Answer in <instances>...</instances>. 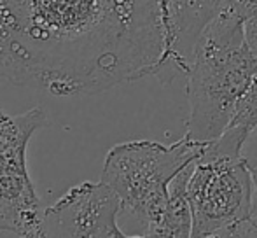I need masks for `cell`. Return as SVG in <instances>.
Returning <instances> with one entry per match:
<instances>
[{"label":"cell","instance_id":"cell-4","mask_svg":"<svg viewBox=\"0 0 257 238\" xmlns=\"http://www.w3.org/2000/svg\"><path fill=\"white\" fill-rule=\"evenodd\" d=\"M205 146L186 137L168 146L132 140L107 153L100 182L119 198L121 212L137 221L140 236L158 226L168 205L172 180L203 153Z\"/></svg>","mask_w":257,"mask_h":238},{"label":"cell","instance_id":"cell-11","mask_svg":"<svg viewBox=\"0 0 257 238\" xmlns=\"http://www.w3.org/2000/svg\"><path fill=\"white\" fill-rule=\"evenodd\" d=\"M245 27V41H247L250 51L254 53V56L257 58V9L252 11L243 21Z\"/></svg>","mask_w":257,"mask_h":238},{"label":"cell","instance_id":"cell-6","mask_svg":"<svg viewBox=\"0 0 257 238\" xmlns=\"http://www.w3.org/2000/svg\"><path fill=\"white\" fill-rule=\"evenodd\" d=\"M119 198L103 182L72 186L44 210L46 238H126L117 224Z\"/></svg>","mask_w":257,"mask_h":238},{"label":"cell","instance_id":"cell-10","mask_svg":"<svg viewBox=\"0 0 257 238\" xmlns=\"http://www.w3.org/2000/svg\"><path fill=\"white\" fill-rule=\"evenodd\" d=\"M243 158L248 161L252 168V174H254L255 180V207H254V224L257 226V130L254 133H250V137L247 139L243 146Z\"/></svg>","mask_w":257,"mask_h":238},{"label":"cell","instance_id":"cell-5","mask_svg":"<svg viewBox=\"0 0 257 238\" xmlns=\"http://www.w3.org/2000/svg\"><path fill=\"white\" fill-rule=\"evenodd\" d=\"M48 125L41 107L11 116L0 107V231L46 238L44 210L27 165L28 142Z\"/></svg>","mask_w":257,"mask_h":238},{"label":"cell","instance_id":"cell-1","mask_svg":"<svg viewBox=\"0 0 257 238\" xmlns=\"http://www.w3.org/2000/svg\"><path fill=\"white\" fill-rule=\"evenodd\" d=\"M159 0H0V77L56 96L158 77Z\"/></svg>","mask_w":257,"mask_h":238},{"label":"cell","instance_id":"cell-2","mask_svg":"<svg viewBox=\"0 0 257 238\" xmlns=\"http://www.w3.org/2000/svg\"><path fill=\"white\" fill-rule=\"evenodd\" d=\"M255 74L257 58L245 41L243 18L226 0L198 41L186 74L189 117L184 137L198 144L219 139Z\"/></svg>","mask_w":257,"mask_h":238},{"label":"cell","instance_id":"cell-3","mask_svg":"<svg viewBox=\"0 0 257 238\" xmlns=\"http://www.w3.org/2000/svg\"><path fill=\"white\" fill-rule=\"evenodd\" d=\"M247 139L248 133L229 126L193 161L187 182L193 215L191 238H206L254 219L255 180L243 158Z\"/></svg>","mask_w":257,"mask_h":238},{"label":"cell","instance_id":"cell-9","mask_svg":"<svg viewBox=\"0 0 257 238\" xmlns=\"http://www.w3.org/2000/svg\"><path fill=\"white\" fill-rule=\"evenodd\" d=\"M229 126L241 128L245 133H248V137L257 130V74L254 75L247 91L240 98V102H238V107L234 110V116L231 119Z\"/></svg>","mask_w":257,"mask_h":238},{"label":"cell","instance_id":"cell-8","mask_svg":"<svg viewBox=\"0 0 257 238\" xmlns=\"http://www.w3.org/2000/svg\"><path fill=\"white\" fill-rule=\"evenodd\" d=\"M193 163L187 165L170 184L168 205L161 221L144 238H191L193 235V215H191L187 182H189Z\"/></svg>","mask_w":257,"mask_h":238},{"label":"cell","instance_id":"cell-7","mask_svg":"<svg viewBox=\"0 0 257 238\" xmlns=\"http://www.w3.org/2000/svg\"><path fill=\"white\" fill-rule=\"evenodd\" d=\"M165 30V58L158 79L170 82L187 74L198 41L219 16L226 0H159Z\"/></svg>","mask_w":257,"mask_h":238}]
</instances>
